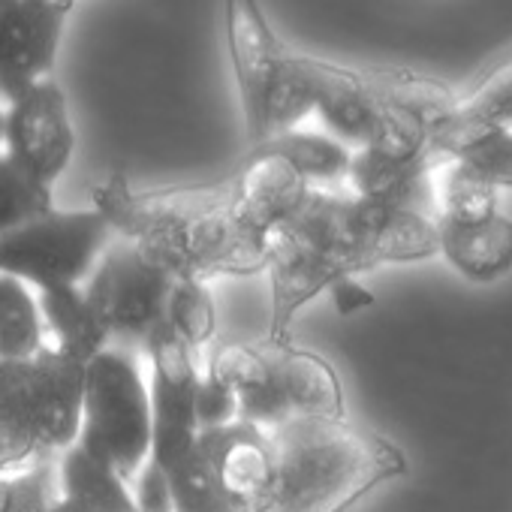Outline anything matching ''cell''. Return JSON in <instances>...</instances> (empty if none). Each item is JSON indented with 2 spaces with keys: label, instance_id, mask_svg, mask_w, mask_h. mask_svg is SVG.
I'll use <instances>...</instances> for the list:
<instances>
[{
  "label": "cell",
  "instance_id": "obj_1",
  "mask_svg": "<svg viewBox=\"0 0 512 512\" xmlns=\"http://www.w3.org/2000/svg\"><path fill=\"white\" fill-rule=\"evenodd\" d=\"M91 208L172 281L208 284L266 269V235L235 211L229 178L139 190L112 172L91 187Z\"/></svg>",
  "mask_w": 512,
  "mask_h": 512
},
{
  "label": "cell",
  "instance_id": "obj_2",
  "mask_svg": "<svg viewBox=\"0 0 512 512\" xmlns=\"http://www.w3.org/2000/svg\"><path fill=\"white\" fill-rule=\"evenodd\" d=\"M278 473L269 512H347L407 473V455L347 419H287L275 431Z\"/></svg>",
  "mask_w": 512,
  "mask_h": 512
},
{
  "label": "cell",
  "instance_id": "obj_3",
  "mask_svg": "<svg viewBox=\"0 0 512 512\" xmlns=\"http://www.w3.org/2000/svg\"><path fill=\"white\" fill-rule=\"evenodd\" d=\"M82 389L85 365L52 347L28 359H0V464L25 470L73 446Z\"/></svg>",
  "mask_w": 512,
  "mask_h": 512
},
{
  "label": "cell",
  "instance_id": "obj_4",
  "mask_svg": "<svg viewBox=\"0 0 512 512\" xmlns=\"http://www.w3.org/2000/svg\"><path fill=\"white\" fill-rule=\"evenodd\" d=\"M76 443L115 467L133 485L151 458V401L139 359L124 347H106L85 365L82 425Z\"/></svg>",
  "mask_w": 512,
  "mask_h": 512
},
{
  "label": "cell",
  "instance_id": "obj_5",
  "mask_svg": "<svg viewBox=\"0 0 512 512\" xmlns=\"http://www.w3.org/2000/svg\"><path fill=\"white\" fill-rule=\"evenodd\" d=\"M115 232L94 208H52L43 217L0 235V272L31 290L82 287Z\"/></svg>",
  "mask_w": 512,
  "mask_h": 512
},
{
  "label": "cell",
  "instance_id": "obj_6",
  "mask_svg": "<svg viewBox=\"0 0 512 512\" xmlns=\"http://www.w3.org/2000/svg\"><path fill=\"white\" fill-rule=\"evenodd\" d=\"M172 278L148 263L124 238H112L91 278L82 284L91 311L109 335V344L130 350L163 320Z\"/></svg>",
  "mask_w": 512,
  "mask_h": 512
},
{
  "label": "cell",
  "instance_id": "obj_7",
  "mask_svg": "<svg viewBox=\"0 0 512 512\" xmlns=\"http://www.w3.org/2000/svg\"><path fill=\"white\" fill-rule=\"evenodd\" d=\"M148 359V401H151V461L169 473L181 464L199 440L196 428V383L202 362L184 341L160 320L142 341Z\"/></svg>",
  "mask_w": 512,
  "mask_h": 512
},
{
  "label": "cell",
  "instance_id": "obj_8",
  "mask_svg": "<svg viewBox=\"0 0 512 512\" xmlns=\"http://www.w3.org/2000/svg\"><path fill=\"white\" fill-rule=\"evenodd\" d=\"M76 151L67 94L55 79H43L7 103L4 154L37 184L55 187Z\"/></svg>",
  "mask_w": 512,
  "mask_h": 512
},
{
  "label": "cell",
  "instance_id": "obj_9",
  "mask_svg": "<svg viewBox=\"0 0 512 512\" xmlns=\"http://www.w3.org/2000/svg\"><path fill=\"white\" fill-rule=\"evenodd\" d=\"M76 0H13L0 10V100L52 79Z\"/></svg>",
  "mask_w": 512,
  "mask_h": 512
},
{
  "label": "cell",
  "instance_id": "obj_10",
  "mask_svg": "<svg viewBox=\"0 0 512 512\" xmlns=\"http://www.w3.org/2000/svg\"><path fill=\"white\" fill-rule=\"evenodd\" d=\"M269 290H272V320H269V338L266 347L278 350L293 344V323L302 308H308L320 293H329V287L344 275L341 266L308 241L296 226L281 223L266 235V269Z\"/></svg>",
  "mask_w": 512,
  "mask_h": 512
},
{
  "label": "cell",
  "instance_id": "obj_11",
  "mask_svg": "<svg viewBox=\"0 0 512 512\" xmlns=\"http://www.w3.org/2000/svg\"><path fill=\"white\" fill-rule=\"evenodd\" d=\"M196 443L235 512H269L278 473L275 440L269 431L250 422H232L202 431Z\"/></svg>",
  "mask_w": 512,
  "mask_h": 512
},
{
  "label": "cell",
  "instance_id": "obj_12",
  "mask_svg": "<svg viewBox=\"0 0 512 512\" xmlns=\"http://www.w3.org/2000/svg\"><path fill=\"white\" fill-rule=\"evenodd\" d=\"M223 43L238 94L244 133L256 124L269 82L287 55L260 0H223Z\"/></svg>",
  "mask_w": 512,
  "mask_h": 512
},
{
  "label": "cell",
  "instance_id": "obj_13",
  "mask_svg": "<svg viewBox=\"0 0 512 512\" xmlns=\"http://www.w3.org/2000/svg\"><path fill=\"white\" fill-rule=\"evenodd\" d=\"M350 229H353L356 260H359L362 275L380 266L422 263L440 253L437 220L416 214V211H401V208H389V205H377V202L353 196Z\"/></svg>",
  "mask_w": 512,
  "mask_h": 512
},
{
  "label": "cell",
  "instance_id": "obj_14",
  "mask_svg": "<svg viewBox=\"0 0 512 512\" xmlns=\"http://www.w3.org/2000/svg\"><path fill=\"white\" fill-rule=\"evenodd\" d=\"M302 70L314 94V118H320L323 133L335 136L347 148L359 151L371 142L383 103L368 85L365 70H353L335 61L302 55Z\"/></svg>",
  "mask_w": 512,
  "mask_h": 512
},
{
  "label": "cell",
  "instance_id": "obj_15",
  "mask_svg": "<svg viewBox=\"0 0 512 512\" xmlns=\"http://www.w3.org/2000/svg\"><path fill=\"white\" fill-rule=\"evenodd\" d=\"M229 184L235 211L263 235L293 220L311 193V184L293 169V163L263 145L244 151Z\"/></svg>",
  "mask_w": 512,
  "mask_h": 512
},
{
  "label": "cell",
  "instance_id": "obj_16",
  "mask_svg": "<svg viewBox=\"0 0 512 512\" xmlns=\"http://www.w3.org/2000/svg\"><path fill=\"white\" fill-rule=\"evenodd\" d=\"M205 362L232 386L238 398V422H250L263 431H275L281 422H287L269 350L223 341L208 350Z\"/></svg>",
  "mask_w": 512,
  "mask_h": 512
},
{
  "label": "cell",
  "instance_id": "obj_17",
  "mask_svg": "<svg viewBox=\"0 0 512 512\" xmlns=\"http://www.w3.org/2000/svg\"><path fill=\"white\" fill-rule=\"evenodd\" d=\"M269 359L287 419H347L344 386L329 359L293 344L269 350Z\"/></svg>",
  "mask_w": 512,
  "mask_h": 512
},
{
  "label": "cell",
  "instance_id": "obj_18",
  "mask_svg": "<svg viewBox=\"0 0 512 512\" xmlns=\"http://www.w3.org/2000/svg\"><path fill=\"white\" fill-rule=\"evenodd\" d=\"M437 241L443 260L473 284H491L512 272V217L503 211L476 223L437 220Z\"/></svg>",
  "mask_w": 512,
  "mask_h": 512
},
{
  "label": "cell",
  "instance_id": "obj_19",
  "mask_svg": "<svg viewBox=\"0 0 512 512\" xmlns=\"http://www.w3.org/2000/svg\"><path fill=\"white\" fill-rule=\"evenodd\" d=\"M500 127H512V61L485 76L470 94H458L452 112L431 130V154L452 160L467 142Z\"/></svg>",
  "mask_w": 512,
  "mask_h": 512
},
{
  "label": "cell",
  "instance_id": "obj_20",
  "mask_svg": "<svg viewBox=\"0 0 512 512\" xmlns=\"http://www.w3.org/2000/svg\"><path fill=\"white\" fill-rule=\"evenodd\" d=\"M40 317L46 329V347L88 365L109 347V335L91 311L82 287H61L37 293Z\"/></svg>",
  "mask_w": 512,
  "mask_h": 512
},
{
  "label": "cell",
  "instance_id": "obj_21",
  "mask_svg": "<svg viewBox=\"0 0 512 512\" xmlns=\"http://www.w3.org/2000/svg\"><path fill=\"white\" fill-rule=\"evenodd\" d=\"M58 494L70 497L85 512H136L130 485L115 467L94 458L79 443L58 455Z\"/></svg>",
  "mask_w": 512,
  "mask_h": 512
},
{
  "label": "cell",
  "instance_id": "obj_22",
  "mask_svg": "<svg viewBox=\"0 0 512 512\" xmlns=\"http://www.w3.org/2000/svg\"><path fill=\"white\" fill-rule=\"evenodd\" d=\"M260 148V145H256ZM263 148L281 154L284 160L293 163V169L311 184V187H329L347 184V172L353 163V148L338 142L335 136L323 130H290L284 136H275L263 142Z\"/></svg>",
  "mask_w": 512,
  "mask_h": 512
},
{
  "label": "cell",
  "instance_id": "obj_23",
  "mask_svg": "<svg viewBox=\"0 0 512 512\" xmlns=\"http://www.w3.org/2000/svg\"><path fill=\"white\" fill-rule=\"evenodd\" d=\"M46 347L37 293L0 272V359H28Z\"/></svg>",
  "mask_w": 512,
  "mask_h": 512
},
{
  "label": "cell",
  "instance_id": "obj_24",
  "mask_svg": "<svg viewBox=\"0 0 512 512\" xmlns=\"http://www.w3.org/2000/svg\"><path fill=\"white\" fill-rule=\"evenodd\" d=\"M437 220L476 223L500 211V190L485 184L458 160H443L434 172Z\"/></svg>",
  "mask_w": 512,
  "mask_h": 512
},
{
  "label": "cell",
  "instance_id": "obj_25",
  "mask_svg": "<svg viewBox=\"0 0 512 512\" xmlns=\"http://www.w3.org/2000/svg\"><path fill=\"white\" fill-rule=\"evenodd\" d=\"M163 320L184 341L196 362H205L202 353L214 347L217 338V305L214 293L202 281H175L166 299Z\"/></svg>",
  "mask_w": 512,
  "mask_h": 512
},
{
  "label": "cell",
  "instance_id": "obj_26",
  "mask_svg": "<svg viewBox=\"0 0 512 512\" xmlns=\"http://www.w3.org/2000/svg\"><path fill=\"white\" fill-rule=\"evenodd\" d=\"M166 476L172 491V512H235L226 494L220 491L205 455L199 452V443Z\"/></svg>",
  "mask_w": 512,
  "mask_h": 512
},
{
  "label": "cell",
  "instance_id": "obj_27",
  "mask_svg": "<svg viewBox=\"0 0 512 512\" xmlns=\"http://www.w3.org/2000/svg\"><path fill=\"white\" fill-rule=\"evenodd\" d=\"M52 208V190L25 175L7 154H0V235L43 217Z\"/></svg>",
  "mask_w": 512,
  "mask_h": 512
},
{
  "label": "cell",
  "instance_id": "obj_28",
  "mask_svg": "<svg viewBox=\"0 0 512 512\" xmlns=\"http://www.w3.org/2000/svg\"><path fill=\"white\" fill-rule=\"evenodd\" d=\"M58 497V458L25 470L0 464V512H49Z\"/></svg>",
  "mask_w": 512,
  "mask_h": 512
},
{
  "label": "cell",
  "instance_id": "obj_29",
  "mask_svg": "<svg viewBox=\"0 0 512 512\" xmlns=\"http://www.w3.org/2000/svg\"><path fill=\"white\" fill-rule=\"evenodd\" d=\"M452 160L464 163L494 190H512V127L476 136Z\"/></svg>",
  "mask_w": 512,
  "mask_h": 512
},
{
  "label": "cell",
  "instance_id": "obj_30",
  "mask_svg": "<svg viewBox=\"0 0 512 512\" xmlns=\"http://www.w3.org/2000/svg\"><path fill=\"white\" fill-rule=\"evenodd\" d=\"M232 422H238V398L232 386L208 362H202L196 383V428L202 434Z\"/></svg>",
  "mask_w": 512,
  "mask_h": 512
},
{
  "label": "cell",
  "instance_id": "obj_31",
  "mask_svg": "<svg viewBox=\"0 0 512 512\" xmlns=\"http://www.w3.org/2000/svg\"><path fill=\"white\" fill-rule=\"evenodd\" d=\"M133 503L136 512H172V491H169V476L148 458L142 470L136 473L133 485Z\"/></svg>",
  "mask_w": 512,
  "mask_h": 512
},
{
  "label": "cell",
  "instance_id": "obj_32",
  "mask_svg": "<svg viewBox=\"0 0 512 512\" xmlns=\"http://www.w3.org/2000/svg\"><path fill=\"white\" fill-rule=\"evenodd\" d=\"M329 296H332V305L341 317H353L365 308L374 305V293L359 281V278H341L329 287Z\"/></svg>",
  "mask_w": 512,
  "mask_h": 512
},
{
  "label": "cell",
  "instance_id": "obj_33",
  "mask_svg": "<svg viewBox=\"0 0 512 512\" xmlns=\"http://www.w3.org/2000/svg\"><path fill=\"white\" fill-rule=\"evenodd\" d=\"M49 512H85V509H82L79 503H73L70 497H61V494H58L55 503L49 506Z\"/></svg>",
  "mask_w": 512,
  "mask_h": 512
},
{
  "label": "cell",
  "instance_id": "obj_34",
  "mask_svg": "<svg viewBox=\"0 0 512 512\" xmlns=\"http://www.w3.org/2000/svg\"><path fill=\"white\" fill-rule=\"evenodd\" d=\"M4 130H7V106L0 100V154H4Z\"/></svg>",
  "mask_w": 512,
  "mask_h": 512
},
{
  "label": "cell",
  "instance_id": "obj_35",
  "mask_svg": "<svg viewBox=\"0 0 512 512\" xmlns=\"http://www.w3.org/2000/svg\"><path fill=\"white\" fill-rule=\"evenodd\" d=\"M13 4V0H0V10H4V7H10Z\"/></svg>",
  "mask_w": 512,
  "mask_h": 512
}]
</instances>
